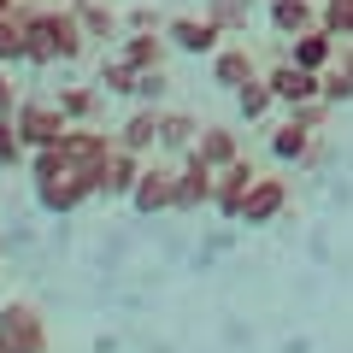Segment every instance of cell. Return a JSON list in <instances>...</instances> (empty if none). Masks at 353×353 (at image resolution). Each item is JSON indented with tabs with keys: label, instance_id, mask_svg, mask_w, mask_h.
<instances>
[{
	"label": "cell",
	"instance_id": "cell-34",
	"mask_svg": "<svg viewBox=\"0 0 353 353\" xmlns=\"http://www.w3.org/2000/svg\"><path fill=\"white\" fill-rule=\"evenodd\" d=\"M12 6H18V0H0V12H12Z\"/></svg>",
	"mask_w": 353,
	"mask_h": 353
},
{
	"label": "cell",
	"instance_id": "cell-32",
	"mask_svg": "<svg viewBox=\"0 0 353 353\" xmlns=\"http://www.w3.org/2000/svg\"><path fill=\"white\" fill-rule=\"evenodd\" d=\"M18 101H24V94H18L12 71H6V65H0V118H12V112H18Z\"/></svg>",
	"mask_w": 353,
	"mask_h": 353
},
{
	"label": "cell",
	"instance_id": "cell-1",
	"mask_svg": "<svg viewBox=\"0 0 353 353\" xmlns=\"http://www.w3.org/2000/svg\"><path fill=\"white\" fill-rule=\"evenodd\" d=\"M94 194H101V171L59 165L53 176H36V201H41V212H53V218H65V212H77V206H88Z\"/></svg>",
	"mask_w": 353,
	"mask_h": 353
},
{
	"label": "cell",
	"instance_id": "cell-8",
	"mask_svg": "<svg viewBox=\"0 0 353 353\" xmlns=\"http://www.w3.org/2000/svg\"><path fill=\"white\" fill-rule=\"evenodd\" d=\"M112 148H118V136H106V130H94V124H71V130L59 136L65 165H77V171H101Z\"/></svg>",
	"mask_w": 353,
	"mask_h": 353
},
{
	"label": "cell",
	"instance_id": "cell-33",
	"mask_svg": "<svg viewBox=\"0 0 353 353\" xmlns=\"http://www.w3.org/2000/svg\"><path fill=\"white\" fill-rule=\"evenodd\" d=\"M336 65H341V71L353 77V41H341V53H336Z\"/></svg>",
	"mask_w": 353,
	"mask_h": 353
},
{
	"label": "cell",
	"instance_id": "cell-10",
	"mask_svg": "<svg viewBox=\"0 0 353 353\" xmlns=\"http://www.w3.org/2000/svg\"><path fill=\"white\" fill-rule=\"evenodd\" d=\"M253 176H259V171H253L248 153L230 159V165H218V183H212V212H218V218H230V224L241 218V194L253 189Z\"/></svg>",
	"mask_w": 353,
	"mask_h": 353
},
{
	"label": "cell",
	"instance_id": "cell-18",
	"mask_svg": "<svg viewBox=\"0 0 353 353\" xmlns=\"http://www.w3.org/2000/svg\"><path fill=\"white\" fill-rule=\"evenodd\" d=\"M312 141H318V130L283 118V124L271 130V159H277V165H306V159H312Z\"/></svg>",
	"mask_w": 353,
	"mask_h": 353
},
{
	"label": "cell",
	"instance_id": "cell-15",
	"mask_svg": "<svg viewBox=\"0 0 353 353\" xmlns=\"http://www.w3.org/2000/svg\"><path fill=\"white\" fill-rule=\"evenodd\" d=\"M159 112L165 106H136V112L118 124V148H130V153H159Z\"/></svg>",
	"mask_w": 353,
	"mask_h": 353
},
{
	"label": "cell",
	"instance_id": "cell-9",
	"mask_svg": "<svg viewBox=\"0 0 353 353\" xmlns=\"http://www.w3.org/2000/svg\"><path fill=\"white\" fill-rule=\"evenodd\" d=\"M18 12H24V65H36V71L59 65V41H53V6H24V0H18Z\"/></svg>",
	"mask_w": 353,
	"mask_h": 353
},
{
	"label": "cell",
	"instance_id": "cell-20",
	"mask_svg": "<svg viewBox=\"0 0 353 353\" xmlns=\"http://www.w3.org/2000/svg\"><path fill=\"white\" fill-rule=\"evenodd\" d=\"M53 101H59V112L71 118V124H94V118H101L106 88H101V83H65L59 94H53Z\"/></svg>",
	"mask_w": 353,
	"mask_h": 353
},
{
	"label": "cell",
	"instance_id": "cell-29",
	"mask_svg": "<svg viewBox=\"0 0 353 353\" xmlns=\"http://www.w3.org/2000/svg\"><path fill=\"white\" fill-rule=\"evenodd\" d=\"M12 165H30V148H24L12 118H0V171H12Z\"/></svg>",
	"mask_w": 353,
	"mask_h": 353
},
{
	"label": "cell",
	"instance_id": "cell-16",
	"mask_svg": "<svg viewBox=\"0 0 353 353\" xmlns=\"http://www.w3.org/2000/svg\"><path fill=\"white\" fill-rule=\"evenodd\" d=\"M118 53H124L136 71H159L165 53H171V41H165V30H124V36H118Z\"/></svg>",
	"mask_w": 353,
	"mask_h": 353
},
{
	"label": "cell",
	"instance_id": "cell-2",
	"mask_svg": "<svg viewBox=\"0 0 353 353\" xmlns=\"http://www.w3.org/2000/svg\"><path fill=\"white\" fill-rule=\"evenodd\" d=\"M0 353H48V318L30 301H0Z\"/></svg>",
	"mask_w": 353,
	"mask_h": 353
},
{
	"label": "cell",
	"instance_id": "cell-26",
	"mask_svg": "<svg viewBox=\"0 0 353 353\" xmlns=\"http://www.w3.org/2000/svg\"><path fill=\"white\" fill-rule=\"evenodd\" d=\"M136 77H141V71L124 59V53H106V59H101V71H94V83H101L106 94H130V88H136Z\"/></svg>",
	"mask_w": 353,
	"mask_h": 353
},
{
	"label": "cell",
	"instance_id": "cell-30",
	"mask_svg": "<svg viewBox=\"0 0 353 353\" xmlns=\"http://www.w3.org/2000/svg\"><path fill=\"white\" fill-rule=\"evenodd\" d=\"M324 101L336 106V112H341V106L353 101V77L341 71V65H330V71H324Z\"/></svg>",
	"mask_w": 353,
	"mask_h": 353
},
{
	"label": "cell",
	"instance_id": "cell-22",
	"mask_svg": "<svg viewBox=\"0 0 353 353\" xmlns=\"http://www.w3.org/2000/svg\"><path fill=\"white\" fill-rule=\"evenodd\" d=\"M194 153H201L206 165H230V159H241V136L230 124H201V136H194Z\"/></svg>",
	"mask_w": 353,
	"mask_h": 353
},
{
	"label": "cell",
	"instance_id": "cell-6",
	"mask_svg": "<svg viewBox=\"0 0 353 353\" xmlns=\"http://www.w3.org/2000/svg\"><path fill=\"white\" fill-rule=\"evenodd\" d=\"M265 83H271V94H277V106L289 112V106H301V101H318L324 94V71H306V65H289L277 53V59L265 65Z\"/></svg>",
	"mask_w": 353,
	"mask_h": 353
},
{
	"label": "cell",
	"instance_id": "cell-19",
	"mask_svg": "<svg viewBox=\"0 0 353 353\" xmlns=\"http://www.w3.org/2000/svg\"><path fill=\"white\" fill-rule=\"evenodd\" d=\"M265 18H271V36L289 41V36H301V30L318 24V6H312V0H271V6H265Z\"/></svg>",
	"mask_w": 353,
	"mask_h": 353
},
{
	"label": "cell",
	"instance_id": "cell-17",
	"mask_svg": "<svg viewBox=\"0 0 353 353\" xmlns=\"http://www.w3.org/2000/svg\"><path fill=\"white\" fill-rule=\"evenodd\" d=\"M71 12H77V24H83L88 41L124 36V12H118V6H106V0H71Z\"/></svg>",
	"mask_w": 353,
	"mask_h": 353
},
{
	"label": "cell",
	"instance_id": "cell-7",
	"mask_svg": "<svg viewBox=\"0 0 353 353\" xmlns=\"http://www.w3.org/2000/svg\"><path fill=\"white\" fill-rule=\"evenodd\" d=\"M212 183L218 171L201 159V153H183V165H176V194H171V212H201V206H212Z\"/></svg>",
	"mask_w": 353,
	"mask_h": 353
},
{
	"label": "cell",
	"instance_id": "cell-4",
	"mask_svg": "<svg viewBox=\"0 0 353 353\" xmlns=\"http://www.w3.org/2000/svg\"><path fill=\"white\" fill-rule=\"evenodd\" d=\"M165 41H171V53L212 59V53L224 48V30H218L206 12H176V18H165Z\"/></svg>",
	"mask_w": 353,
	"mask_h": 353
},
{
	"label": "cell",
	"instance_id": "cell-21",
	"mask_svg": "<svg viewBox=\"0 0 353 353\" xmlns=\"http://www.w3.org/2000/svg\"><path fill=\"white\" fill-rule=\"evenodd\" d=\"M194 136H201V118L183 112V106H165L159 112V153H189Z\"/></svg>",
	"mask_w": 353,
	"mask_h": 353
},
{
	"label": "cell",
	"instance_id": "cell-35",
	"mask_svg": "<svg viewBox=\"0 0 353 353\" xmlns=\"http://www.w3.org/2000/svg\"><path fill=\"white\" fill-rule=\"evenodd\" d=\"M347 41H353V18H347Z\"/></svg>",
	"mask_w": 353,
	"mask_h": 353
},
{
	"label": "cell",
	"instance_id": "cell-27",
	"mask_svg": "<svg viewBox=\"0 0 353 353\" xmlns=\"http://www.w3.org/2000/svg\"><path fill=\"white\" fill-rule=\"evenodd\" d=\"M0 65H24V12H0Z\"/></svg>",
	"mask_w": 353,
	"mask_h": 353
},
{
	"label": "cell",
	"instance_id": "cell-23",
	"mask_svg": "<svg viewBox=\"0 0 353 353\" xmlns=\"http://www.w3.org/2000/svg\"><path fill=\"white\" fill-rule=\"evenodd\" d=\"M271 112H277V94H271V83H265V71H259L253 83L236 88V118L241 124H265Z\"/></svg>",
	"mask_w": 353,
	"mask_h": 353
},
{
	"label": "cell",
	"instance_id": "cell-3",
	"mask_svg": "<svg viewBox=\"0 0 353 353\" xmlns=\"http://www.w3.org/2000/svg\"><path fill=\"white\" fill-rule=\"evenodd\" d=\"M12 124H18V136H24V148L36 153V148H53V141L71 130V118L59 112V101H41V94H24L18 101V112H12Z\"/></svg>",
	"mask_w": 353,
	"mask_h": 353
},
{
	"label": "cell",
	"instance_id": "cell-14",
	"mask_svg": "<svg viewBox=\"0 0 353 353\" xmlns=\"http://www.w3.org/2000/svg\"><path fill=\"white\" fill-rule=\"evenodd\" d=\"M259 71H265V65L253 59V53L241 48V41H224V48L212 53V83L224 88V94H236V88H241V83H253Z\"/></svg>",
	"mask_w": 353,
	"mask_h": 353
},
{
	"label": "cell",
	"instance_id": "cell-5",
	"mask_svg": "<svg viewBox=\"0 0 353 353\" xmlns=\"http://www.w3.org/2000/svg\"><path fill=\"white\" fill-rule=\"evenodd\" d=\"M289 201H294V189L283 183V176H253V189L241 194V218H236V224L265 230V224H277V218L289 212Z\"/></svg>",
	"mask_w": 353,
	"mask_h": 353
},
{
	"label": "cell",
	"instance_id": "cell-31",
	"mask_svg": "<svg viewBox=\"0 0 353 353\" xmlns=\"http://www.w3.org/2000/svg\"><path fill=\"white\" fill-rule=\"evenodd\" d=\"M347 18H353V0H324V6H318V24H324L330 36H347Z\"/></svg>",
	"mask_w": 353,
	"mask_h": 353
},
{
	"label": "cell",
	"instance_id": "cell-12",
	"mask_svg": "<svg viewBox=\"0 0 353 353\" xmlns=\"http://www.w3.org/2000/svg\"><path fill=\"white\" fill-rule=\"evenodd\" d=\"M171 194H176V165H141V176H136V189H130V206L136 212H171Z\"/></svg>",
	"mask_w": 353,
	"mask_h": 353
},
{
	"label": "cell",
	"instance_id": "cell-24",
	"mask_svg": "<svg viewBox=\"0 0 353 353\" xmlns=\"http://www.w3.org/2000/svg\"><path fill=\"white\" fill-rule=\"evenodd\" d=\"M53 41H59V65H77V59H83L88 36H83V24H77L71 6H53Z\"/></svg>",
	"mask_w": 353,
	"mask_h": 353
},
{
	"label": "cell",
	"instance_id": "cell-25",
	"mask_svg": "<svg viewBox=\"0 0 353 353\" xmlns=\"http://www.w3.org/2000/svg\"><path fill=\"white\" fill-rule=\"evenodd\" d=\"M201 12L212 18L224 36H248V24H253V0H206Z\"/></svg>",
	"mask_w": 353,
	"mask_h": 353
},
{
	"label": "cell",
	"instance_id": "cell-11",
	"mask_svg": "<svg viewBox=\"0 0 353 353\" xmlns=\"http://www.w3.org/2000/svg\"><path fill=\"white\" fill-rule=\"evenodd\" d=\"M336 53H341V36H330L324 24H312V30H301V36L283 41V59H289V65H306V71H330Z\"/></svg>",
	"mask_w": 353,
	"mask_h": 353
},
{
	"label": "cell",
	"instance_id": "cell-13",
	"mask_svg": "<svg viewBox=\"0 0 353 353\" xmlns=\"http://www.w3.org/2000/svg\"><path fill=\"white\" fill-rule=\"evenodd\" d=\"M141 165H148L141 153L112 148V153H106V165H101V194H94V201H130V189H136Z\"/></svg>",
	"mask_w": 353,
	"mask_h": 353
},
{
	"label": "cell",
	"instance_id": "cell-28",
	"mask_svg": "<svg viewBox=\"0 0 353 353\" xmlns=\"http://www.w3.org/2000/svg\"><path fill=\"white\" fill-rule=\"evenodd\" d=\"M165 88H171V77H165V65H159V71H141L136 77L130 101H136V106H165Z\"/></svg>",
	"mask_w": 353,
	"mask_h": 353
}]
</instances>
